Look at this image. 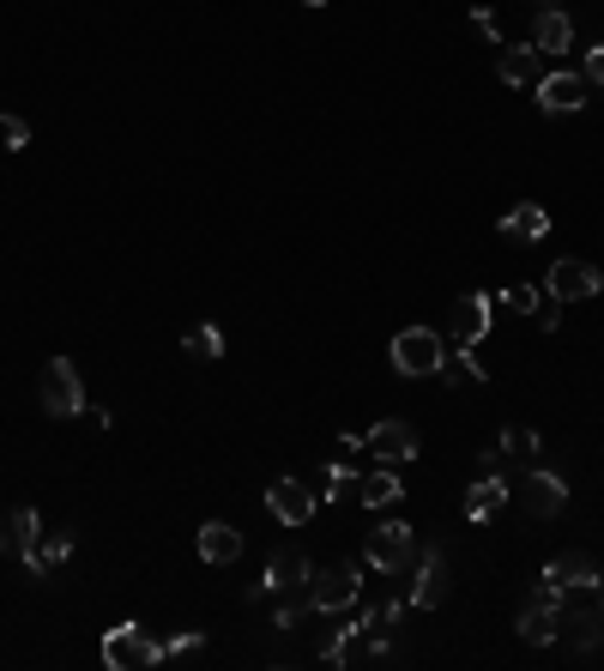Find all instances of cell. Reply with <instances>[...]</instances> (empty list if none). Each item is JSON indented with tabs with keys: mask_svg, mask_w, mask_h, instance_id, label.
I'll use <instances>...</instances> for the list:
<instances>
[{
	"mask_svg": "<svg viewBox=\"0 0 604 671\" xmlns=\"http://www.w3.org/2000/svg\"><path fill=\"white\" fill-rule=\"evenodd\" d=\"M36 399H43L49 418H80L85 411V381L73 369V357H49L43 376H36Z\"/></svg>",
	"mask_w": 604,
	"mask_h": 671,
	"instance_id": "1",
	"label": "cell"
},
{
	"mask_svg": "<svg viewBox=\"0 0 604 671\" xmlns=\"http://www.w3.org/2000/svg\"><path fill=\"white\" fill-rule=\"evenodd\" d=\"M393 369L400 376H442V357H447V339L435 327H405L400 339L388 345Z\"/></svg>",
	"mask_w": 604,
	"mask_h": 671,
	"instance_id": "2",
	"label": "cell"
},
{
	"mask_svg": "<svg viewBox=\"0 0 604 671\" xmlns=\"http://www.w3.org/2000/svg\"><path fill=\"white\" fill-rule=\"evenodd\" d=\"M103 665L109 671H146V665H163V641H151L139 623H115L103 636Z\"/></svg>",
	"mask_w": 604,
	"mask_h": 671,
	"instance_id": "3",
	"label": "cell"
},
{
	"mask_svg": "<svg viewBox=\"0 0 604 671\" xmlns=\"http://www.w3.org/2000/svg\"><path fill=\"white\" fill-rule=\"evenodd\" d=\"M417 557H423V551H417V533H411L405 521L375 526V533H369V545H363V563H369V569H381V575H405Z\"/></svg>",
	"mask_w": 604,
	"mask_h": 671,
	"instance_id": "4",
	"label": "cell"
},
{
	"mask_svg": "<svg viewBox=\"0 0 604 671\" xmlns=\"http://www.w3.org/2000/svg\"><path fill=\"white\" fill-rule=\"evenodd\" d=\"M357 593H363V569L357 563H339V569H320L315 587H308V611H351Z\"/></svg>",
	"mask_w": 604,
	"mask_h": 671,
	"instance_id": "5",
	"label": "cell"
},
{
	"mask_svg": "<svg viewBox=\"0 0 604 671\" xmlns=\"http://www.w3.org/2000/svg\"><path fill=\"white\" fill-rule=\"evenodd\" d=\"M308 587H315V563L297 557V551H278V557L266 563L261 593H278V599H290V605H308Z\"/></svg>",
	"mask_w": 604,
	"mask_h": 671,
	"instance_id": "6",
	"label": "cell"
},
{
	"mask_svg": "<svg viewBox=\"0 0 604 671\" xmlns=\"http://www.w3.org/2000/svg\"><path fill=\"white\" fill-rule=\"evenodd\" d=\"M544 291H557L562 303H586V296H598V291H604V273H598L593 261H574V254H562V261L550 266Z\"/></svg>",
	"mask_w": 604,
	"mask_h": 671,
	"instance_id": "7",
	"label": "cell"
},
{
	"mask_svg": "<svg viewBox=\"0 0 604 671\" xmlns=\"http://www.w3.org/2000/svg\"><path fill=\"white\" fill-rule=\"evenodd\" d=\"M586 73H544V80L532 85V97H538V109L544 115H574V109H586Z\"/></svg>",
	"mask_w": 604,
	"mask_h": 671,
	"instance_id": "8",
	"label": "cell"
},
{
	"mask_svg": "<svg viewBox=\"0 0 604 671\" xmlns=\"http://www.w3.org/2000/svg\"><path fill=\"white\" fill-rule=\"evenodd\" d=\"M266 509H273V521L303 526V521H315L320 496H315V490H308L303 479H273V484H266Z\"/></svg>",
	"mask_w": 604,
	"mask_h": 671,
	"instance_id": "9",
	"label": "cell"
},
{
	"mask_svg": "<svg viewBox=\"0 0 604 671\" xmlns=\"http://www.w3.org/2000/svg\"><path fill=\"white\" fill-rule=\"evenodd\" d=\"M447 587H454V580H447V557L442 551H423V557L411 563V605H417V611H435V605L447 599Z\"/></svg>",
	"mask_w": 604,
	"mask_h": 671,
	"instance_id": "10",
	"label": "cell"
},
{
	"mask_svg": "<svg viewBox=\"0 0 604 671\" xmlns=\"http://www.w3.org/2000/svg\"><path fill=\"white\" fill-rule=\"evenodd\" d=\"M363 448H375L381 466H400V460H417V430L405 418H381L375 430L363 436Z\"/></svg>",
	"mask_w": 604,
	"mask_h": 671,
	"instance_id": "11",
	"label": "cell"
},
{
	"mask_svg": "<svg viewBox=\"0 0 604 671\" xmlns=\"http://www.w3.org/2000/svg\"><path fill=\"white\" fill-rule=\"evenodd\" d=\"M520 502H526V514H538V521H550V514H562L569 509V484L557 479L550 466H532L526 472V490H520Z\"/></svg>",
	"mask_w": 604,
	"mask_h": 671,
	"instance_id": "12",
	"label": "cell"
},
{
	"mask_svg": "<svg viewBox=\"0 0 604 671\" xmlns=\"http://www.w3.org/2000/svg\"><path fill=\"white\" fill-rule=\"evenodd\" d=\"M36 538H43V521H36V509H7L0 514V557H31Z\"/></svg>",
	"mask_w": 604,
	"mask_h": 671,
	"instance_id": "13",
	"label": "cell"
},
{
	"mask_svg": "<svg viewBox=\"0 0 604 671\" xmlns=\"http://www.w3.org/2000/svg\"><path fill=\"white\" fill-rule=\"evenodd\" d=\"M496 73H502V85H520V92H532V85L544 80V55H538L532 43H508L502 55H496Z\"/></svg>",
	"mask_w": 604,
	"mask_h": 671,
	"instance_id": "14",
	"label": "cell"
},
{
	"mask_svg": "<svg viewBox=\"0 0 604 671\" xmlns=\"http://www.w3.org/2000/svg\"><path fill=\"white\" fill-rule=\"evenodd\" d=\"M557 636H562V611L532 593V599H526V611H520V641H526V648H550Z\"/></svg>",
	"mask_w": 604,
	"mask_h": 671,
	"instance_id": "15",
	"label": "cell"
},
{
	"mask_svg": "<svg viewBox=\"0 0 604 671\" xmlns=\"http://www.w3.org/2000/svg\"><path fill=\"white\" fill-rule=\"evenodd\" d=\"M532 49H538V55H569V49H574V24H569V12H562V7H538Z\"/></svg>",
	"mask_w": 604,
	"mask_h": 671,
	"instance_id": "16",
	"label": "cell"
},
{
	"mask_svg": "<svg viewBox=\"0 0 604 671\" xmlns=\"http://www.w3.org/2000/svg\"><path fill=\"white\" fill-rule=\"evenodd\" d=\"M194 551H200V563H218V569H224V563L242 557V533L230 521H205L200 538H194Z\"/></svg>",
	"mask_w": 604,
	"mask_h": 671,
	"instance_id": "17",
	"label": "cell"
},
{
	"mask_svg": "<svg viewBox=\"0 0 604 671\" xmlns=\"http://www.w3.org/2000/svg\"><path fill=\"white\" fill-rule=\"evenodd\" d=\"M502 237H508V242H544V237H550V212H544L538 200H520V206L502 218Z\"/></svg>",
	"mask_w": 604,
	"mask_h": 671,
	"instance_id": "18",
	"label": "cell"
},
{
	"mask_svg": "<svg viewBox=\"0 0 604 671\" xmlns=\"http://www.w3.org/2000/svg\"><path fill=\"white\" fill-rule=\"evenodd\" d=\"M67 557H73V533H43L36 538V551L24 557V569H31V580H49Z\"/></svg>",
	"mask_w": 604,
	"mask_h": 671,
	"instance_id": "19",
	"label": "cell"
},
{
	"mask_svg": "<svg viewBox=\"0 0 604 671\" xmlns=\"http://www.w3.org/2000/svg\"><path fill=\"white\" fill-rule=\"evenodd\" d=\"M490 339V296L471 291L466 303H459V321H454V345H478Z\"/></svg>",
	"mask_w": 604,
	"mask_h": 671,
	"instance_id": "20",
	"label": "cell"
},
{
	"mask_svg": "<svg viewBox=\"0 0 604 671\" xmlns=\"http://www.w3.org/2000/svg\"><path fill=\"white\" fill-rule=\"evenodd\" d=\"M538 580H550V587H562V593H569V587H598L593 557H586V551H569V557H557V563H550V569L538 575Z\"/></svg>",
	"mask_w": 604,
	"mask_h": 671,
	"instance_id": "21",
	"label": "cell"
},
{
	"mask_svg": "<svg viewBox=\"0 0 604 671\" xmlns=\"http://www.w3.org/2000/svg\"><path fill=\"white\" fill-rule=\"evenodd\" d=\"M400 466H381V472H369V479H357V502L363 509H388V502H400Z\"/></svg>",
	"mask_w": 604,
	"mask_h": 671,
	"instance_id": "22",
	"label": "cell"
},
{
	"mask_svg": "<svg viewBox=\"0 0 604 671\" xmlns=\"http://www.w3.org/2000/svg\"><path fill=\"white\" fill-rule=\"evenodd\" d=\"M502 502H508V484H502V472H496V479H484V484L466 490V521H490Z\"/></svg>",
	"mask_w": 604,
	"mask_h": 671,
	"instance_id": "23",
	"label": "cell"
},
{
	"mask_svg": "<svg viewBox=\"0 0 604 671\" xmlns=\"http://www.w3.org/2000/svg\"><path fill=\"white\" fill-rule=\"evenodd\" d=\"M182 352L194 357V364H218V357H224V333H218L212 321H194V327L182 333Z\"/></svg>",
	"mask_w": 604,
	"mask_h": 671,
	"instance_id": "24",
	"label": "cell"
},
{
	"mask_svg": "<svg viewBox=\"0 0 604 671\" xmlns=\"http://www.w3.org/2000/svg\"><path fill=\"white\" fill-rule=\"evenodd\" d=\"M442 376L454 387H484V364L471 357V345H454V352L442 357Z\"/></svg>",
	"mask_w": 604,
	"mask_h": 671,
	"instance_id": "25",
	"label": "cell"
},
{
	"mask_svg": "<svg viewBox=\"0 0 604 671\" xmlns=\"http://www.w3.org/2000/svg\"><path fill=\"white\" fill-rule=\"evenodd\" d=\"M496 448H502V454H513V460H526V466H538V436H532V430H520V423L496 436Z\"/></svg>",
	"mask_w": 604,
	"mask_h": 671,
	"instance_id": "26",
	"label": "cell"
},
{
	"mask_svg": "<svg viewBox=\"0 0 604 671\" xmlns=\"http://www.w3.org/2000/svg\"><path fill=\"white\" fill-rule=\"evenodd\" d=\"M351 484H357V472H351V466H327V484H320V502H339V496H351Z\"/></svg>",
	"mask_w": 604,
	"mask_h": 671,
	"instance_id": "27",
	"label": "cell"
},
{
	"mask_svg": "<svg viewBox=\"0 0 604 671\" xmlns=\"http://www.w3.org/2000/svg\"><path fill=\"white\" fill-rule=\"evenodd\" d=\"M532 321H538L544 333H557V327H562V296L544 291V296H538V308H532Z\"/></svg>",
	"mask_w": 604,
	"mask_h": 671,
	"instance_id": "28",
	"label": "cell"
},
{
	"mask_svg": "<svg viewBox=\"0 0 604 671\" xmlns=\"http://www.w3.org/2000/svg\"><path fill=\"white\" fill-rule=\"evenodd\" d=\"M538 296H544L538 285H508V291H502V308H513V315H532Z\"/></svg>",
	"mask_w": 604,
	"mask_h": 671,
	"instance_id": "29",
	"label": "cell"
},
{
	"mask_svg": "<svg viewBox=\"0 0 604 671\" xmlns=\"http://www.w3.org/2000/svg\"><path fill=\"white\" fill-rule=\"evenodd\" d=\"M0 139H7L12 151L31 146V122H19V115H0Z\"/></svg>",
	"mask_w": 604,
	"mask_h": 671,
	"instance_id": "30",
	"label": "cell"
},
{
	"mask_svg": "<svg viewBox=\"0 0 604 671\" xmlns=\"http://www.w3.org/2000/svg\"><path fill=\"white\" fill-rule=\"evenodd\" d=\"M205 641L200 636H176V641H163V660H182V653H200Z\"/></svg>",
	"mask_w": 604,
	"mask_h": 671,
	"instance_id": "31",
	"label": "cell"
},
{
	"mask_svg": "<svg viewBox=\"0 0 604 671\" xmlns=\"http://www.w3.org/2000/svg\"><path fill=\"white\" fill-rule=\"evenodd\" d=\"M586 85H604V43L586 49Z\"/></svg>",
	"mask_w": 604,
	"mask_h": 671,
	"instance_id": "32",
	"label": "cell"
},
{
	"mask_svg": "<svg viewBox=\"0 0 604 671\" xmlns=\"http://www.w3.org/2000/svg\"><path fill=\"white\" fill-rule=\"evenodd\" d=\"M303 7H327V0H303Z\"/></svg>",
	"mask_w": 604,
	"mask_h": 671,
	"instance_id": "33",
	"label": "cell"
},
{
	"mask_svg": "<svg viewBox=\"0 0 604 671\" xmlns=\"http://www.w3.org/2000/svg\"><path fill=\"white\" fill-rule=\"evenodd\" d=\"M544 7H557V0H544Z\"/></svg>",
	"mask_w": 604,
	"mask_h": 671,
	"instance_id": "34",
	"label": "cell"
}]
</instances>
